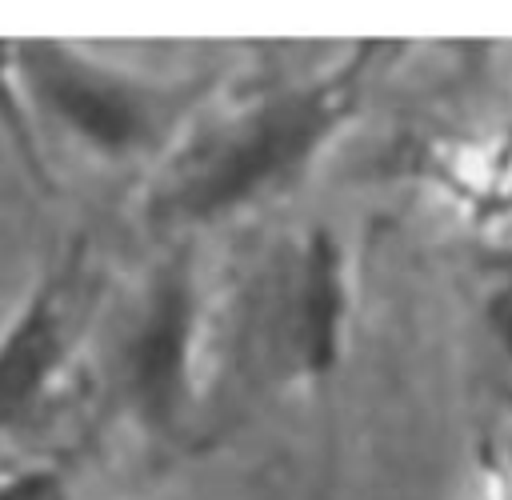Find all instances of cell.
I'll use <instances>...</instances> for the list:
<instances>
[{
  "label": "cell",
  "mask_w": 512,
  "mask_h": 500,
  "mask_svg": "<svg viewBox=\"0 0 512 500\" xmlns=\"http://www.w3.org/2000/svg\"><path fill=\"white\" fill-rule=\"evenodd\" d=\"M16 68L36 120L60 124L104 160L172 152L200 100L192 80L140 76L52 36L16 40Z\"/></svg>",
  "instance_id": "cell-2"
},
{
  "label": "cell",
  "mask_w": 512,
  "mask_h": 500,
  "mask_svg": "<svg viewBox=\"0 0 512 500\" xmlns=\"http://www.w3.org/2000/svg\"><path fill=\"white\" fill-rule=\"evenodd\" d=\"M200 324L204 304L196 264L188 252H168L148 272L116 348L120 400L156 440H172L188 424L196 400Z\"/></svg>",
  "instance_id": "cell-3"
},
{
  "label": "cell",
  "mask_w": 512,
  "mask_h": 500,
  "mask_svg": "<svg viewBox=\"0 0 512 500\" xmlns=\"http://www.w3.org/2000/svg\"><path fill=\"white\" fill-rule=\"evenodd\" d=\"M380 48L360 40L324 72L256 88L220 116L188 124L148 188V220L204 228L296 184L356 116Z\"/></svg>",
  "instance_id": "cell-1"
},
{
  "label": "cell",
  "mask_w": 512,
  "mask_h": 500,
  "mask_svg": "<svg viewBox=\"0 0 512 500\" xmlns=\"http://www.w3.org/2000/svg\"><path fill=\"white\" fill-rule=\"evenodd\" d=\"M0 140L12 148L24 176L40 192L56 188L52 164H48L44 144H40V120L32 112V100H28L20 68H16V40H4V36H0Z\"/></svg>",
  "instance_id": "cell-6"
},
{
  "label": "cell",
  "mask_w": 512,
  "mask_h": 500,
  "mask_svg": "<svg viewBox=\"0 0 512 500\" xmlns=\"http://www.w3.org/2000/svg\"><path fill=\"white\" fill-rule=\"evenodd\" d=\"M0 500H72V488L56 464H24L0 476Z\"/></svg>",
  "instance_id": "cell-7"
},
{
  "label": "cell",
  "mask_w": 512,
  "mask_h": 500,
  "mask_svg": "<svg viewBox=\"0 0 512 500\" xmlns=\"http://www.w3.org/2000/svg\"><path fill=\"white\" fill-rule=\"evenodd\" d=\"M352 312L344 248L328 228H308L284 288V348L300 376L320 380L344 356V332Z\"/></svg>",
  "instance_id": "cell-5"
},
{
  "label": "cell",
  "mask_w": 512,
  "mask_h": 500,
  "mask_svg": "<svg viewBox=\"0 0 512 500\" xmlns=\"http://www.w3.org/2000/svg\"><path fill=\"white\" fill-rule=\"evenodd\" d=\"M484 316H488V328H492L500 352L512 360V284L500 288V292L488 300V312H484Z\"/></svg>",
  "instance_id": "cell-8"
},
{
  "label": "cell",
  "mask_w": 512,
  "mask_h": 500,
  "mask_svg": "<svg viewBox=\"0 0 512 500\" xmlns=\"http://www.w3.org/2000/svg\"><path fill=\"white\" fill-rule=\"evenodd\" d=\"M80 244L48 264L0 332V436L20 432L56 392L76 340Z\"/></svg>",
  "instance_id": "cell-4"
}]
</instances>
